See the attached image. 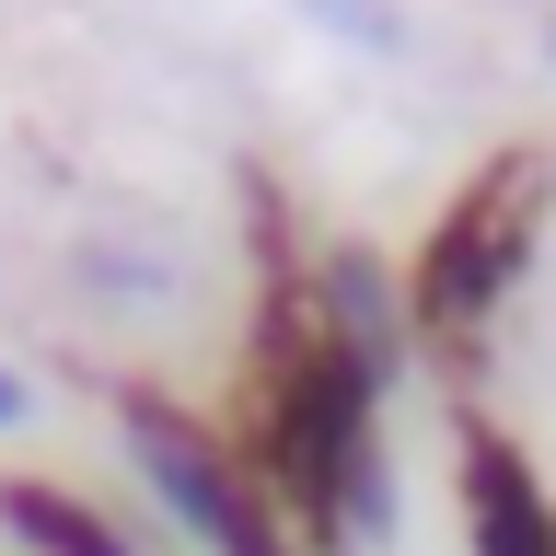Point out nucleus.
Here are the masks:
<instances>
[{
  "label": "nucleus",
  "mask_w": 556,
  "mask_h": 556,
  "mask_svg": "<svg viewBox=\"0 0 556 556\" xmlns=\"http://www.w3.org/2000/svg\"><path fill=\"white\" fill-rule=\"evenodd\" d=\"M0 533H12V545H35V556H139L104 510H81V498H70V486H47V476H0Z\"/></svg>",
  "instance_id": "7ed1b4c3"
},
{
  "label": "nucleus",
  "mask_w": 556,
  "mask_h": 556,
  "mask_svg": "<svg viewBox=\"0 0 556 556\" xmlns=\"http://www.w3.org/2000/svg\"><path fill=\"white\" fill-rule=\"evenodd\" d=\"M313 35H348V47H371V59H406L417 47V24L394 12V0H290Z\"/></svg>",
  "instance_id": "20e7f679"
},
{
  "label": "nucleus",
  "mask_w": 556,
  "mask_h": 556,
  "mask_svg": "<svg viewBox=\"0 0 556 556\" xmlns=\"http://www.w3.org/2000/svg\"><path fill=\"white\" fill-rule=\"evenodd\" d=\"M545 59H556V12H545Z\"/></svg>",
  "instance_id": "423d86ee"
},
{
  "label": "nucleus",
  "mask_w": 556,
  "mask_h": 556,
  "mask_svg": "<svg viewBox=\"0 0 556 556\" xmlns=\"http://www.w3.org/2000/svg\"><path fill=\"white\" fill-rule=\"evenodd\" d=\"M24 417H35V382L12 371V359H0V429H24Z\"/></svg>",
  "instance_id": "39448f33"
},
{
  "label": "nucleus",
  "mask_w": 556,
  "mask_h": 556,
  "mask_svg": "<svg viewBox=\"0 0 556 556\" xmlns=\"http://www.w3.org/2000/svg\"><path fill=\"white\" fill-rule=\"evenodd\" d=\"M533 186H545V163H533V151H510V163H486L476 186L441 208L429 255L406 267V325H417V337L464 348L486 313L510 302L521 255H533V220H545V198H533Z\"/></svg>",
  "instance_id": "f257e3e1"
},
{
  "label": "nucleus",
  "mask_w": 556,
  "mask_h": 556,
  "mask_svg": "<svg viewBox=\"0 0 556 556\" xmlns=\"http://www.w3.org/2000/svg\"><path fill=\"white\" fill-rule=\"evenodd\" d=\"M464 533H476V556H556V498L498 429H464Z\"/></svg>",
  "instance_id": "f03ea898"
}]
</instances>
